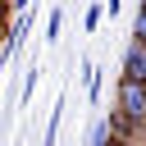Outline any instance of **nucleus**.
I'll return each instance as SVG.
<instances>
[{
	"label": "nucleus",
	"instance_id": "20e7f679",
	"mask_svg": "<svg viewBox=\"0 0 146 146\" xmlns=\"http://www.w3.org/2000/svg\"><path fill=\"white\" fill-rule=\"evenodd\" d=\"M59 23H64V9H55V14L46 18V41H55V36H59Z\"/></svg>",
	"mask_w": 146,
	"mask_h": 146
},
{
	"label": "nucleus",
	"instance_id": "f03ea898",
	"mask_svg": "<svg viewBox=\"0 0 146 146\" xmlns=\"http://www.w3.org/2000/svg\"><path fill=\"white\" fill-rule=\"evenodd\" d=\"M123 82L146 87V46L141 41H128V50H123Z\"/></svg>",
	"mask_w": 146,
	"mask_h": 146
},
{
	"label": "nucleus",
	"instance_id": "f257e3e1",
	"mask_svg": "<svg viewBox=\"0 0 146 146\" xmlns=\"http://www.w3.org/2000/svg\"><path fill=\"white\" fill-rule=\"evenodd\" d=\"M119 114L137 128H146V87L141 82H119Z\"/></svg>",
	"mask_w": 146,
	"mask_h": 146
},
{
	"label": "nucleus",
	"instance_id": "423d86ee",
	"mask_svg": "<svg viewBox=\"0 0 146 146\" xmlns=\"http://www.w3.org/2000/svg\"><path fill=\"white\" fill-rule=\"evenodd\" d=\"M100 14H105L100 5H91V9H87V32H96V23H100Z\"/></svg>",
	"mask_w": 146,
	"mask_h": 146
},
{
	"label": "nucleus",
	"instance_id": "7ed1b4c3",
	"mask_svg": "<svg viewBox=\"0 0 146 146\" xmlns=\"http://www.w3.org/2000/svg\"><path fill=\"white\" fill-rule=\"evenodd\" d=\"M87 96L100 100V68H96V64H87Z\"/></svg>",
	"mask_w": 146,
	"mask_h": 146
},
{
	"label": "nucleus",
	"instance_id": "39448f33",
	"mask_svg": "<svg viewBox=\"0 0 146 146\" xmlns=\"http://www.w3.org/2000/svg\"><path fill=\"white\" fill-rule=\"evenodd\" d=\"M132 41H141V46H146V5L137 9V32H132Z\"/></svg>",
	"mask_w": 146,
	"mask_h": 146
}]
</instances>
